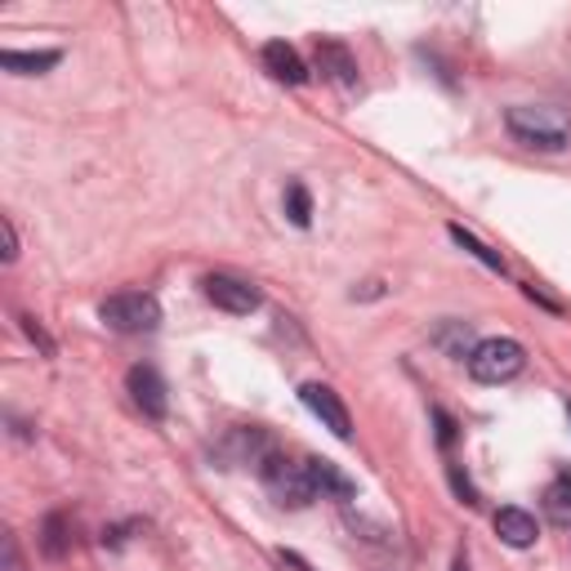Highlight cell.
<instances>
[{
  "mask_svg": "<svg viewBox=\"0 0 571 571\" xmlns=\"http://www.w3.org/2000/svg\"><path fill=\"white\" fill-rule=\"evenodd\" d=\"M504 126L518 143L540 148V152H562L571 143V117L553 103H518L504 112Z\"/></svg>",
  "mask_w": 571,
  "mask_h": 571,
  "instance_id": "1",
  "label": "cell"
},
{
  "mask_svg": "<svg viewBox=\"0 0 571 571\" xmlns=\"http://www.w3.org/2000/svg\"><path fill=\"white\" fill-rule=\"evenodd\" d=\"M259 473H263V487L272 491V500H277V504H286V509H304V504L322 500V495H318V482H313L309 460H291V455L272 451V455L259 464Z\"/></svg>",
  "mask_w": 571,
  "mask_h": 571,
  "instance_id": "2",
  "label": "cell"
},
{
  "mask_svg": "<svg viewBox=\"0 0 571 571\" xmlns=\"http://www.w3.org/2000/svg\"><path fill=\"white\" fill-rule=\"evenodd\" d=\"M527 367V349L509 335H495V340H482L473 353H469V375L478 384H509L513 375H522Z\"/></svg>",
  "mask_w": 571,
  "mask_h": 571,
  "instance_id": "3",
  "label": "cell"
},
{
  "mask_svg": "<svg viewBox=\"0 0 571 571\" xmlns=\"http://www.w3.org/2000/svg\"><path fill=\"white\" fill-rule=\"evenodd\" d=\"M99 318H103L112 331H121V335H143V331H157V327H161V304H157L152 295L130 291V295L103 300Z\"/></svg>",
  "mask_w": 571,
  "mask_h": 571,
  "instance_id": "4",
  "label": "cell"
},
{
  "mask_svg": "<svg viewBox=\"0 0 571 571\" xmlns=\"http://www.w3.org/2000/svg\"><path fill=\"white\" fill-rule=\"evenodd\" d=\"M201 291H206V300H210L214 309H223V313H237V318H246V313H254V309L263 304V295L254 291L250 281H241V277H228V272H210V277L201 281Z\"/></svg>",
  "mask_w": 571,
  "mask_h": 571,
  "instance_id": "5",
  "label": "cell"
},
{
  "mask_svg": "<svg viewBox=\"0 0 571 571\" xmlns=\"http://www.w3.org/2000/svg\"><path fill=\"white\" fill-rule=\"evenodd\" d=\"M126 389H130L134 407H139L148 420H166V411H170V393H166V380L157 375V367H130Z\"/></svg>",
  "mask_w": 571,
  "mask_h": 571,
  "instance_id": "6",
  "label": "cell"
},
{
  "mask_svg": "<svg viewBox=\"0 0 571 571\" xmlns=\"http://www.w3.org/2000/svg\"><path fill=\"white\" fill-rule=\"evenodd\" d=\"M300 398H304V407L322 420V429H331L335 438H353V420H349V407L340 402V393L331 389V384H304L300 389Z\"/></svg>",
  "mask_w": 571,
  "mask_h": 571,
  "instance_id": "7",
  "label": "cell"
},
{
  "mask_svg": "<svg viewBox=\"0 0 571 571\" xmlns=\"http://www.w3.org/2000/svg\"><path fill=\"white\" fill-rule=\"evenodd\" d=\"M313 63L322 72V81L340 86V90H358V59L344 41H318L313 46Z\"/></svg>",
  "mask_w": 571,
  "mask_h": 571,
  "instance_id": "8",
  "label": "cell"
},
{
  "mask_svg": "<svg viewBox=\"0 0 571 571\" xmlns=\"http://www.w3.org/2000/svg\"><path fill=\"white\" fill-rule=\"evenodd\" d=\"M263 68H268L272 81H286V86H304L309 81V68H304L300 50L286 46V41H268L263 46Z\"/></svg>",
  "mask_w": 571,
  "mask_h": 571,
  "instance_id": "9",
  "label": "cell"
},
{
  "mask_svg": "<svg viewBox=\"0 0 571 571\" xmlns=\"http://www.w3.org/2000/svg\"><path fill=\"white\" fill-rule=\"evenodd\" d=\"M495 535H500L509 549H527V544H535L540 527H535V518H531L527 509H518V504H504V509L495 513Z\"/></svg>",
  "mask_w": 571,
  "mask_h": 571,
  "instance_id": "10",
  "label": "cell"
},
{
  "mask_svg": "<svg viewBox=\"0 0 571 571\" xmlns=\"http://www.w3.org/2000/svg\"><path fill=\"white\" fill-rule=\"evenodd\" d=\"M223 455L232 464H263L272 455V442L259 433V429H232L228 442H223Z\"/></svg>",
  "mask_w": 571,
  "mask_h": 571,
  "instance_id": "11",
  "label": "cell"
},
{
  "mask_svg": "<svg viewBox=\"0 0 571 571\" xmlns=\"http://www.w3.org/2000/svg\"><path fill=\"white\" fill-rule=\"evenodd\" d=\"M309 469H313V482H318V495H322V500H340V504H349V500L358 495L353 478H349V473H340L331 460H309Z\"/></svg>",
  "mask_w": 571,
  "mask_h": 571,
  "instance_id": "12",
  "label": "cell"
},
{
  "mask_svg": "<svg viewBox=\"0 0 571 571\" xmlns=\"http://www.w3.org/2000/svg\"><path fill=\"white\" fill-rule=\"evenodd\" d=\"M63 63V54L59 50H6L0 54V68L6 72H14V77H41V72H50V68H59Z\"/></svg>",
  "mask_w": 571,
  "mask_h": 571,
  "instance_id": "13",
  "label": "cell"
},
{
  "mask_svg": "<svg viewBox=\"0 0 571 571\" xmlns=\"http://www.w3.org/2000/svg\"><path fill=\"white\" fill-rule=\"evenodd\" d=\"M544 518L558 527H571V473H558L544 487Z\"/></svg>",
  "mask_w": 571,
  "mask_h": 571,
  "instance_id": "14",
  "label": "cell"
},
{
  "mask_svg": "<svg viewBox=\"0 0 571 571\" xmlns=\"http://www.w3.org/2000/svg\"><path fill=\"white\" fill-rule=\"evenodd\" d=\"M447 232H451V241H455V246H464V250H469L478 263H487L491 272H504V254H500V250H491L487 241H478V237H473L464 223H451Z\"/></svg>",
  "mask_w": 571,
  "mask_h": 571,
  "instance_id": "15",
  "label": "cell"
},
{
  "mask_svg": "<svg viewBox=\"0 0 571 571\" xmlns=\"http://www.w3.org/2000/svg\"><path fill=\"white\" fill-rule=\"evenodd\" d=\"M41 549H46V558H68V549H72V535H68V513H50L46 518V527H41Z\"/></svg>",
  "mask_w": 571,
  "mask_h": 571,
  "instance_id": "16",
  "label": "cell"
},
{
  "mask_svg": "<svg viewBox=\"0 0 571 571\" xmlns=\"http://www.w3.org/2000/svg\"><path fill=\"white\" fill-rule=\"evenodd\" d=\"M433 344H442L451 358H469L478 344H473V331L464 327V322H447L438 335H433Z\"/></svg>",
  "mask_w": 571,
  "mask_h": 571,
  "instance_id": "17",
  "label": "cell"
},
{
  "mask_svg": "<svg viewBox=\"0 0 571 571\" xmlns=\"http://www.w3.org/2000/svg\"><path fill=\"white\" fill-rule=\"evenodd\" d=\"M286 214H291L295 228H309L313 223V197L304 183H286Z\"/></svg>",
  "mask_w": 571,
  "mask_h": 571,
  "instance_id": "18",
  "label": "cell"
},
{
  "mask_svg": "<svg viewBox=\"0 0 571 571\" xmlns=\"http://www.w3.org/2000/svg\"><path fill=\"white\" fill-rule=\"evenodd\" d=\"M19 322H23V335H28V340H32V344H37V349H41L46 358H54V340H50V335L41 331V322H37V318H28V313H23Z\"/></svg>",
  "mask_w": 571,
  "mask_h": 571,
  "instance_id": "19",
  "label": "cell"
},
{
  "mask_svg": "<svg viewBox=\"0 0 571 571\" xmlns=\"http://www.w3.org/2000/svg\"><path fill=\"white\" fill-rule=\"evenodd\" d=\"M447 473H451V487H455V495H460L464 504H478V491H473V482H469V473H464L460 464H451Z\"/></svg>",
  "mask_w": 571,
  "mask_h": 571,
  "instance_id": "20",
  "label": "cell"
},
{
  "mask_svg": "<svg viewBox=\"0 0 571 571\" xmlns=\"http://www.w3.org/2000/svg\"><path fill=\"white\" fill-rule=\"evenodd\" d=\"M433 424H438V442L451 447V442H455V420H451L442 407H433Z\"/></svg>",
  "mask_w": 571,
  "mask_h": 571,
  "instance_id": "21",
  "label": "cell"
},
{
  "mask_svg": "<svg viewBox=\"0 0 571 571\" xmlns=\"http://www.w3.org/2000/svg\"><path fill=\"white\" fill-rule=\"evenodd\" d=\"M6 571H28V562L19 553V535H6Z\"/></svg>",
  "mask_w": 571,
  "mask_h": 571,
  "instance_id": "22",
  "label": "cell"
},
{
  "mask_svg": "<svg viewBox=\"0 0 571 571\" xmlns=\"http://www.w3.org/2000/svg\"><path fill=\"white\" fill-rule=\"evenodd\" d=\"M19 259V232H14V219H6V263Z\"/></svg>",
  "mask_w": 571,
  "mask_h": 571,
  "instance_id": "23",
  "label": "cell"
},
{
  "mask_svg": "<svg viewBox=\"0 0 571 571\" xmlns=\"http://www.w3.org/2000/svg\"><path fill=\"white\" fill-rule=\"evenodd\" d=\"M451 571H469V553H464V549H455V558H451Z\"/></svg>",
  "mask_w": 571,
  "mask_h": 571,
  "instance_id": "24",
  "label": "cell"
},
{
  "mask_svg": "<svg viewBox=\"0 0 571 571\" xmlns=\"http://www.w3.org/2000/svg\"><path fill=\"white\" fill-rule=\"evenodd\" d=\"M567 411H571V402H567Z\"/></svg>",
  "mask_w": 571,
  "mask_h": 571,
  "instance_id": "25",
  "label": "cell"
}]
</instances>
